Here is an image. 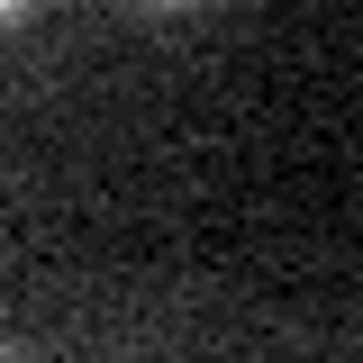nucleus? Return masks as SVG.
Returning <instances> with one entry per match:
<instances>
[{
    "mask_svg": "<svg viewBox=\"0 0 363 363\" xmlns=\"http://www.w3.org/2000/svg\"><path fill=\"white\" fill-rule=\"evenodd\" d=\"M145 9H191V0H145Z\"/></svg>",
    "mask_w": 363,
    "mask_h": 363,
    "instance_id": "obj_2",
    "label": "nucleus"
},
{
    "mask_svg": "<svg viewBox=\"0 0 363 363\" xmlns=\"http://www.w3.org/2000/svg\"><path fill=\"white\" fill-rule=\"evenodd\" d=\"M18 9H28V0H0V18H18Z\"/></svg>",
    "mask_w": 363,
    "mask_h": 363,
    "instance_id": "obj_1",
    "label": "nucleus"
}]
</instances>
